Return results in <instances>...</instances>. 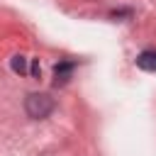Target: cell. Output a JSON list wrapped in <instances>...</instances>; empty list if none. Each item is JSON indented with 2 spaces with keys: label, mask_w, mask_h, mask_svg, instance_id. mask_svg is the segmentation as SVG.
<instances>
[{
  "label": "cell",
  "mask_w": 156,
  "mask_h": 156,
  "mask_svg": "<svg viewBox=\"0 0 156 156\" xmlns=\"http://www.w3.org/2000/svg\"><path fill=\"white\" fill-rule=\"evenodd\" d=\"M10 66H12V71H15V73H20V76H24V73H27V58H24V56H12Z\"/></svg>",
  "instance_id": "cell-4"
},
{
  "label": "cell",
  "mask_w": 156,
  "mask_h": 156,
  "mask_svg": "<svg viewBox=\"0 0 156 156\" xmlns=\"http://www.w3.org/2000/svg\"><path fill=\"white\" fill-rule=\"evenodd\" d=\"M136 66L141 71H149V73H156V49H146L136 56Z\"/></svg>",
  "instance_id": "cell-2"
},
{
  "label": "cell",
  "mask_w": 156,
  "mask_h": 156,
  "mask_svg": "<svg viewBox=\"0 0 156 156\" xmlns=\"http://www.w3.org/2000/svg\"><path fill=\"white\" fill-rule=\"evenodd\" d=\"M54 107H56V102L49 93H29L24 98V112L32 119H46L54 112Z\"/></svg>",
  "instance_id": "cell-1"
},
{
  "label": "cell",
  "mask_w": 156,
  "mask_h": 156,
  "mask_svg": "<svg viewBox=\"0 0 156 156\" xmlns=\"http://www.w3.org/2000/svg\"><path fill=\"white\" fill-rule=\"evenodd\" d=\"M71 71H73V63L71 61H61L56 68H54V76H56V83H66L71 78Z\"/></svg>",
  "instance_id": "cell-3"
}]
</instances>
